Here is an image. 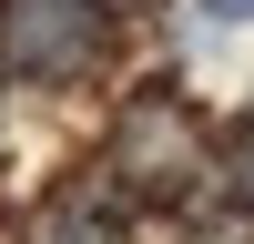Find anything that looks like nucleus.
Masks as SVG:
<instances>
[{"instance_id":"obj_1","label":"nucleus","mask_w":254,"mask_h":244,"mask_svg":"<svg viewBox=\"0 0 254 244\" xmlns=\"http://www.w3.org/2000/svg\"><path fill=\"white\" fill-rule=\"evenodd\" d=\"M102 173H112L132 203H153V214H193V203L214 193V132L193 122V102L132 92V102H122V122H112Z\"/></svg>"},{"instance_id":"obj_2","label":"nucleus","mask_w":254,"mask_h":244,"mask_svg":"<svg viewBox=\"0 0 254 244\" xmlns=\"http://www.w3.org/2000/svg\"><path fill=\"white\" fill-rule=\"evenodd\" d=\"M102 51H112V0H0L10 81H81Z\"/></svg>"},{"instance_id":"obj_3","label":"nucleus","mask_w":254,"mask_h":244,"mask_svg":"<svg viewBox=\"0 0 254 244\" xmlns=\"http://www.w3.org/2000/svg\"><path fill=\"white\" fill-rule=\"evenodd\" d=\"M41 244H132V193L92 163L81 183H61L41 203Z\"/></svg>"},{"instance_id":"obj_4","label":"nucleus","mask_w":254,"mask_h":244,"mask_svg":"<svg viewBox=\"0 0 254 244\" xmlns=\"http://www.w3.org/2000/svg\"><path fill=\"white\" fill-rule=\"evenodd\" d=\"M214 193L234 203V214H254V112H234L214 132Z\"/></svg>"},{"instance_id":"obj_5","label":"nucleus","mask_w":254,"mask_h":244,"mask_svg":"<svg viewBox=\"0 0 254 244\" xmlns=\"http://www.w3.org/2000/svg\"><path fill=\"white\" fill-rule=\"evenodd\" d=\"M203 31H254V0H193Z\"/></svg>"}]
</instances>
